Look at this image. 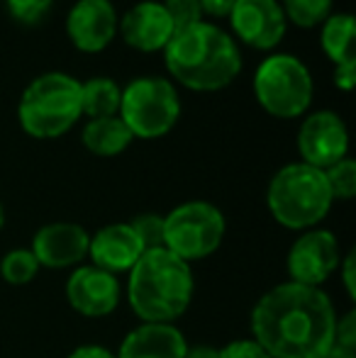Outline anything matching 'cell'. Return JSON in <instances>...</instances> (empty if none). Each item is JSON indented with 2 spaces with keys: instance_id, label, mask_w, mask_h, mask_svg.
<instances>
[{
  "instance_id": "ac0fdd59",
  "label": "cell",
  "mask_w": 356,
  "mask_h": 358,
  "mask_svg": "<svg viewBox=\"0 0 356 358\" xmlns=\"http://www.w3.org/2000/svg\"><path fill=\"white\" fill-rule=\"evenodd\" d=\"M83 146L95 156H118L134 142L132 132L127 129V124L120 120V115L113 117H98L88 120V124L83 127Z\"/></svg>"
},
{
  "instance_id": "484cf974",
  "label": "cell",
  "mask_w": 356,
  "mask_h": 358,
  "mask_svg": "<svg viewBox=\"0 0 356 358\" xmlns=\"http://www.w3.org/2000/svg\"><path fill=\"white\" fill-rule=\"evenodd\" d=\"M54 0H5L10 15L22 24H34L49 13Z\"/></svg>"
},
{
  "instance_id": "e0dca14e",
  "label": "cell",
  "mask_w": 356,
  "mask_h": 358,
  "mask_svg": "<svg viewBox=\"0 0 356 358\" xmlns=\"http://www.w3.org/2000/svg\"><path fill=\"white\" fill-rule=\"evenodd\" d=\"M188 344L176 324L142 322L120 344L118 358H185Z\"/></svg>"
},
{
  "instance_id": "4dcf8cb0",
  "label": "cell",
  "mask_w": 356,
  "mask_h": 358,
  "mask_svg": "<svg viewBox=\"0 0 356 358\" xmlns=\"http://www.w3.org/2000/svg\"><path fill=\"white\" fill-rule=\"evenodd\" d=\"M234 8V0H200L203 17L210 20H227Z\"/></svg>"
},
{
  "instance_id": "8992f818",
  "label": "cell",
  "mask_w": 356,
  "mask_h": 358,
  "mask_svg": "<svg viewBox=\"0 0 356 358\" xmlns=\"http://www.w3.org/2000/svg\"><path fill=\"white\" fill-rule=\"evenodd\" d=\"M313 76L293 54H271L254 73V95L271 117H303L313 105Z\"/></svg>"
},
{
  "instance_id": "cb8c5ba5",
  "label": "cell",
  "mask_w": 356,
  "mask_h": 358,
  "mask_svg": "<svg viewBox=\"0 0 356 358\" xmlns=\"http://www.w3.org/2000/svg\"><path fill=\"white\" fill-rule=\"evenodd\" d=\"M129 227H132V231L137 234L144 251L164 249V217L162 215H154V213L137 215L129 222Z\"/></svg>"
},
{
  "instance_id": "2e32d148",
  "label": "cell",
  "mask_w": 356,
  "mask_h": 358,
  "mask_svg": "<svg viewBox=\"0 0 356 358\" xmlns=\"http://www.w3.org/2000/svg\"><path fill=\"white\" fill-rule=\"evenodd\" d=\"M142 254L144 249L139 244L137 234L132 231V227H129V222L127 224L118 222V224L103 227L88 241V256L93 266L113 275L129 273Z\"/></svg>"
},
{
  "instance_id": "d6986e66",
  "label": "cell",
  "mask_w": 356,
  "mask_h": 358,
  "mask_svg": "<svg viewBox=\"0 0 356 358\" xmlns=\"http://www.w3.org/2000/svg\"><path fill=\"white\" fill-rule=\"evenodd\" d=\"M354 42H356V20L349 13H332L322 22L320 44H322V52L327 54V59L334 66L356 59Z\"/></svg>"
},
{
  "instance_id": "4316f807",
  "label": "cell",
  "mask_w": 356,
  "mask_h": 358,
  "mask_svg": "<svg viewBox=\"0 0 356 358\" xmlns=\"http://www.w3.org/2000/svg\"><path fill=\"white\" fill-rule=\"evenodd\" d=\"M334 346L347 349V351H356V312L354 310L337 317V324H334Z\"/></svg>"
},
{
  "instance_id": "ffe728a7",
  "label": "cell",
  "mask_w": 356,
  "mask_h": 358,
  "mask_svg": "<svg viewBox=\"0 0 356 358\" xmlns=\"http://www.w3.org/2000/svg\"><path fill=\"white\" fill-rule=\"evenodd\" d=\"M120 100H122V88L113 78H90L81 83V110L88 120L113 117L120 113Z\"/></svg>"
},
{
  "instance_id": "603a6c76",
  "label": "cell",
  "mask_w": 356,
  "mask_h": 358,
  "mask_svg": "<svg viewBox=\"0 0 356 358\" xmlns=\"http://www.w3.org/2000/svg\"><path fill=\"white\" fill-rule=\"evenodd\" d=\"M327 188L332 193V200H352L356 195V161L354 159H342L334 166L322 171Z\"/></svg>"
},
{
  "instance_id": "9a60e30c",
  "label": "cell",
  "mask_w": 356,
  "mask_h": 358,
  "mask_svg": "<svg viewBox=\"0 0 356 358\" xmlns=\"http://www.w3.org/2000/svg\"><path fill=\"white\" fill-rule=\"evenodd\" d=\"M118 32L137 52H164L173 37V24L169 13L157 0H142L129 8L120 20Z\"/></svg>"
},
{
  "instance_id": "5b68a950",
  "label": "cell",
  "mask_w": 356,
  "mask_h": 358,
  "mask_svg": "<svg viewBox=\"0 0 356 358\" xmlns=\"http://www.w3.org/2000/svg\"><path fill=\"white\" fill-rule=\"evenodd\" d=\"M81 117V80L62 71L37 76L17 105L20 127L34 139L62 137Z\"/></svg>"
},
{
  "instance_id": "7a4b0ae2",
  "label": "cell",
  "mask_w": 356,
  "mask_h": 358,
  "mask_svg": "<svg viewBox=\"0 0 356 358\" xmlns=\"http://www.w3.org/2000/svg\"><path fill=\"white\" fill-rule=\"evenodd\" d=\"M164 62L176 83L198 93L227 88L242 71L237 39L208 20L173 34Z\"/></svg>"
},
{
  "instance_id": "1f68e13d",
  "label": "cell",
  "mask_w": 356,
  "mask_h": 358,
  "mask_svg": "<svg viewBox=\"0 0 356 358\" xmlns=\"http://www.w3.org/2000/svg\"><path fill=\"white\" fill-rule=\"evenodd\" d=\"M69 358H118L110 349H105V346H95V344H86V346H78V349H73Z\"/></svg>"
},
{
  "instance_id": "d4e9b609",
  "label": "cell",
  "mask_w": 356,
  "mask_h": 358,
  "mask_svg": "<svg viewBox=\"0 0 356 358\" xmlns=\"http://www.w3.org/2000/svg\"><path fill=\"white\" fill-rule=\"evenodd\" d=\"M164 10L169 13L173 24V34L180 29H188L193 24L203 22V10H200V0H164Z\"/></svg>"
},
{
  "instance_id": "52a82bcc",
  "label": "cell",
  "mask_w": 356,
  "mask_h": 358,
  "mask_svg": "<svg viewBox=\"0 0 356 358\" xmlns=\"http://www.w3.org/2000/svg\"><path fill=\"white\" fill-rule=\"evenodd\" d=\"M120 120L127 124L134 139L166 137L180 117V98L166 78H134L122 88Z\"/></svg>"
},
{
  "instance_id": "30bf717a",
  "label": "cell",
  "mask_w": 356,
  "mask_h": 358,
  "mask_svg": "<svg viewBox=\"0 0 356 358\" xmlns=\"http://www.w3.org/2000/svg\"><path fill=\"white\" fill-rule=\"evenodd\" d=\"M298 151L303 164L313 169H329L337 161L347 159L349 132L344 120L332 110H318L303 120L298 132Z\"/></svg>"
},
{
  "instance_id": "83f0119b",
  "label": "cell",
  "mask_w": 356,
  "mask_h": 358,
  "mask_svg": "<svg viewBox=\"0 0 356 358\" xmlns=\"http://www.w3.org/2000/svg\"><path fill=\"white\" fill-rule=\"evenodd\" d=\"M220 358H271V356L254 339H237L220 349Z\"/></svg>"
},
{
  "instance_id": "8fae6325",
  "label": "cell",
  "mask_w": 356,
  "mask_h": 358,
  "mask_svg": "<svg viewBox=\"0 0 356 358\" xmlns=\"http://www.w3.org/2000/svg\"><path fill=\"white\" fill-rule=\"evenodd\" d=\"M229 24L239 42L259 52H271L285 37V15L278 0H234Z\"/></svg>"
},
{
  "instance_id": "9c48e42d",
  "label": "cell",
  "mask_w": 356,
  "mask_h": 358,
  "mask_svg": "<svg viewBox=\"0 0 356 358\" xmlns=\"http://www.w3.org/2000/svg\"><path fill=\"white\" fill-rule=\"evenodd\" d=\"M339 261H342V249L337 236L329 229L313 227L293 241L285 266H288L290 283L320 287L339 268Z\"/></svg>"
},
{
  "instance_id": "7c38bea8",
  "label": "cell",
  "mask_w": 356,
  "mask_h": 358,
  "mask_svg": "<svg viewBox=\"0 0 356 358\" xmlns=\"http://www.w3.org/2000/svg\"><path fill=\"white\" fill-rule=\"evenodd\" d=\"M120 280L118 275L98 268V266H76L66 280V300L83 317H108L120 305Z\"/></svg>"
},
{
  "instance_id": "d6a6232c",
  "label": "cell",
  "mask_w": 356,
  "mask_h": 358,
  "mask_svg": "<svg viewBox=\"0 0 356 358\" xmlns=\"http://www.w3.org/2000/svg\"><path fill=\"white\" fill-rule=\"evenodd\" d=\"M185 358H220V349H215V346H188V351H185Z\"/></svg>"
},
{
  "instance_id": "836d02e7",
  "label": "cell",
  "mask_w": 356,
  "mask_h": 358,
  "mask_svg": "<svg viewBox=\"0 0 356 358\" xmlns=\"http://www.w3.org/2000/svg\"><path fill=\"white\" fill-rule=\"evenodd\" d=\"M322 358H356V351H347V349H339V346H332Z\"/></svg>"
},
{
  "instance_id": "44dd1931",
  "label": "cell",
  "mask_w": 356,
  "mask_h": 358,
  "mask_svg": "<svg viewBox=\"0 0 356 358\" xmlns=\"http://www.w3.org/2000/svg\"><path fill=\"white\" fill-rule=\"evenodd\" d=\"M285 22H293L295 27H318L332 15V0H280Z\"/></svg>"
},
{
  "instance_id": "4fadbf2b",
  "label": "cell",
  "mask_w": 356,
  "mask_h": 358,
  "mask_svg": "<svg viewBox=\"0 0 356 358\" xmlns=\"http://www.w3.org/2000/svg\"><path fill=\"white\" fill-rule=\"evenodd\" d=\"M120 27L118 10L110 0H76L69 10L66 34L78 52H103Z\"/></svg>"
},
{
  "instance_id": "f546056e",
  "label": "cell",
  "mask_w": 356,
  "mask_h": 358,
  "mask_svg": "<svg viewBox=\"0 0 356 358\" xmlns=\"http://www.w3.org/2000/svg\"><path fill=\"white\" fill-rule=\"evenodd\" d=\"M354 261H356V251L352 249L347 256H342V261H339V268L342 271V283H344V290H347L349 300H354L356 297V273H354Z\"/></svg>"
},
{
  "instance_id": "ba28073f",
  "label": "cell",
  "mask_w": 356,
  "mask_h": 358,
  "mask_svg": "<svg viewBox=\"0 0 356 358\" xmlns=\"http://www.w3.org/2000/svg\"><path fill=\"white\" fill-rule=\"evenodd\" d=\"M225 229L227 222L222 210L205 200H190L164 215V249L193 264L220 249Z\"/></svg>"
},
{
  "instance_id": "f1b7e54d",
  "label": "cell",
  "mask_w": 356,
  "mask_h": 358,
  "mask_svg": "<svg viewBox=\"0 0 356 358\" xmlns=\"http://www.w3.org/2000/svg\"><path fill=\"white\" fill-rule=\"evenodd\" d=\"M354 83H356V59L337 64L334 66V85L339 90H344V93H349V90H354Z\"/></svg>"
},
{
  "instance_id": "277c9868",
  "label": "cell",
  "mask_w": 356,
  "mask_h": 358,
  "mask_svg": "<svg viewBox=\"0 0 356 358\" xmlns=\"http://www.w3.org/2000/svg\"><path fill=\"white\" fill-rule=\"evenodd\" d=\"M332 193L320 169L295 161L273 173L266 190L269 213L285 229L318 227L332 208Z\"/></svg>"
},
{
  "instance_id": "6da1fadb",
  "label": "cell",
  "mask_w": 356,
  "mask_h": 358,
  "mask_svg": "<svg viewBox=\"0 0 356 358\" xmlns=\"http://www.w3.org/2000/svg\"><path fill=\"white\" fill-rule=\"evenodd\" d=\"M337 312L322 287L280 283L252 310V339L271 358H322L334 346Z\"/></svg>"
},
{
  "instance_id": "5bb4252c",
  "label": "cell",
  "mask_w": 356,
  "mask_h": 358,
  "mask_svg": "<svg viewBox=\"0 0 356 358\" xmlns=\"http://www.w3.org/2000/svg\"><path fill=\"white\" fill-rule=\"evenodd\" d=\"M90 234L76 222H52L37 229L29 251L44 268H71L81 266L88 256Z\"/></svg>"
},
{
  "instance_id": "3957f363",
  "label": "cell",
  "mask_w": 356,
  "mask_h": 358,
  "mask_svg": "<svg viewBox=\"0 0 356 358\" xmlns=\"http://www.w3.org/2000/svg\"><path fill=\"white\" fill-rule=\"evenodd\" d=\"M193 268L169 249L144 251L127 278V300L142 322L173 324L190 307Z\"/></svg>"
},
{
  "instance_id": "e575fe53",
  "label": "cell",
  "mask_w": 356,
  "mask_h": 358,
  "mask_svg": "<svg viewBox=\"0 0 356 358\" xmlns=\"http://www.w3.org/2000/svg\"><path fill=\"white\" fill-rule=\"evenodd\" d=\"M5 224V213H3V205H0V229H3Z\"/></svg>"
},
{
  "instance_id": "7402d4cb",
  "label": "cell",
  "mask_w": 356,
  "mask_h": 358,
  "mask_svg": "<svg viewBox=\"0 0 356 358\" xmlns=\"http://www.w3.org/2000/svg\"><path fill=\"white\" fill-rule=\"evenodd\" d=\"M42 266L29 249H13L0 259V275L10 285H27L34 280Z\"/></svg>"
}]
</instances>
